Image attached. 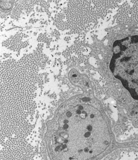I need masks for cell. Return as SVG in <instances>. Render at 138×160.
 <instances>
[{
	"label": "cell",
	"instance_id": "obj_1",
	"mask_svg": "<svg viewBox=\"0 0 138 160\" xmlns=\"http://www.w3.org/2000/svg\"><path fill=\"white\" fill-rule=\"evenodd\" d=\"M35 61L27 56L1 64V137L25 138L34 110L37 78Z\"/></svg>",
	"mask_w": 138,
	"mask_h": 160
},
{
	"label": "cell",
	"instance_id": "obj_2",
	"mask_svg": "<svg viewBox=\"0 0 138 160\" xmlns=\"http://www.w3.org/2000/svg\"><path fill=\"white\" fill-rule=\"evenodd\" d=\"M55 151L71 159L87 160L104 152L109 145V128L98 110L76 105L62 114L59 121Z\"/></svg>",
	"mask_w": 138,
	"mask_h": 160
},
{
	"label": "cell",
	"instance_id": "obj_3",
	"mask_svg": "<svg viewBox=\"0 0 138 160\" xmlns=\"http://www.w3.org/2000/svg\"><path fill=\"white\" fill-rule=\"evenodd\" d=\"M1 145V160H34V149L24 138L7 139Z\"/></svg>",
	"mask_w": 138,
	"mask_h": 160
},
{
	"label": "cell",
	"instance_id": "obj_4",
	"mask_svg": "<svg viewBox=\"0 0 138 160\" xmlns=\"http://www.w3.org/2000/svg\"><path fill=\"white\" fill-rule=\"evenodd\" d=\"M131 7L128 2H126L119 7L116 15L117 22L120 24H127L133 22L130 17Z\"/></svg>",
	"mask_w": 138,
	"mask_h": 160
},
{
	"label": "cell",
	"instance_id": "obj_5",
	"mask_svg": "<svg viewBox=\"0 0 138 160\" xmlns=\"http://www.w3.org/2000/svg\"><path fill=\"white\" fill-rule=\"evenodd\" d=\"M130 17L133 22H138V5L132 4Z\"/></svg>",
	"mask_w": 138,
	"mask_h": 160
}]
</instances>
